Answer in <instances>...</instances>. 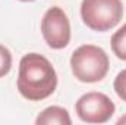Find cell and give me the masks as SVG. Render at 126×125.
<instances>
[{"label": "cell", "instance_id": "cell-10", "mask_svg": "<svg viewBox=\"0 0 126 125\" xmlns=\"http://www.w3.org/2000/svg\"><path fill=\"white\" fill-rule=\"evenodd\" d=\"M117 124H119V125H122V124H126V115L123 116V118H120V119L117 121Z\"/></svg>", "mask_w": 126, "mask_h": 125}, {"label": "cell", "instance_id": "cell-4", "mask_svg": "<svg viewBox=\"0 0 126 125\" xmlns=\"http://www.w3.org/2000/svg\"><path fill=\"white\" fill-rule=\"evenodd\" d=\"M116 106L104 93L91 91L81 96L75 104L78 118L87 124H104L114 115Z\"/></svg>", "mask_w": 126, "mask_h": 125}, {"label": "cell", "instance_id": "cell-2", "mask_svg": "<svg viewBox=\"0 0 126 125\" xmlns=\"http://www.w3.org/2000/svg\"><path fill=\"white\" fill-rule=\"evenodd\" d=\"M109 66L110 61L107 53L94 44H84L70 56L72 74L81 83L103 81L109 72Z\"/></svg>", "mask_w": 126, "mask_h": 125}, {"label": "cell", "instance_id": "cell-6", "mask_svg": "<svg viewBox=\"0 0 126 125\" xmlns=\"http://www.w3.org/2000/svg\"><path fill=\"white\" fill-rule=\"evenodd\" d=\"M35 124L37 125H70L72 124V119L69 116V112L60 107V106H50L47 109H44L35 119Z\"/></svg>", "mask_w": 126, "mask_h": 125}, {"label": "cell", "instance_id": "cell-5", "mask_svg": "<svg viewBox=\"0 0 126 125\" xmlns=\"http://www.w3.org/2000/svg\"><path fill=\"white\" fill-rule=\"evenodd\" d=\"M41 34L48 47L54 50L64 49L70 41V24L62 7H50L41 19Z\"/></svg>", "mask_w": 126, "mask_h": 125}, {"label": "cell", "instance_id": "cell-9", "mask_svg": "<svg viewBox=\"0 0 126 125\" xmlns=\"http://www.w3.org/2000/svg\"><path fill=\"white\" fill-rule=\"evenodd\" d=\"M113 87H114V91L119 96V99H122L123 102H126V69L120 71L116 78H114V83H113Z\"/></svg>", "mask_w": 126, "mask_h": 125}, {"label": "cell", "instance_id": "cell-1", "mask_svg": "<svg viewBox=\"0 0 126 125\" xmlns=\"http://www.w3.org/2000/svg\"><path fill=\"white\" fill-rule=\"evenodd\" d=\"M16 85L24 99L40 102L54 93L57 74L47 58L38 53H28L19 62Z\"/></svg>", "mask_w": 126, "mask_h": 125}, {"label": "cell", "instance_id": "cell-11", "mask_svg": "<svg viewBox=\"0 0 126 125\" xmlns=\"http://www.w3.org/2000/svg\"><path fill=\"white\" fill-rule=\"evenodd\" d=\"M19 1H34V0H19Z\"/></svg>", "mask_w": 126, "mask_h": 125}, {"label": "cell", "instance_id": "cell-8", "mask_svg": "<svg viewBox=\"0 0 126 125\" xmlns=\"http://www.w3.org/2000/svg\"><path fill=\"white\" fill-rule=\"evenodd\" d=\"M12 68V53L7 47L0 44V78L9 74Z\"/></svg>", "mask_w": 126, "mask_h": 125}, {"label": "cell", "instance_id": "cell-7", "mask_svg": "<svg viewBox=\"0 0 126 125\" xmlns=\"http://www.w3.org/2000/svg\"><path fill=\"white\" fill-rule=\"evenodd\" d=\"M110 43H111V50H113V53H114L119 59L126 61V24L113 34Z\"/></svg>", "mask_w": 126, "mask_h": 125}, {"label": "cell", "instance_id": "cell-3", "mask_svg": "<svg viewBox=\"0 0 126 125\" xmlns=\"http://www.w3.org/2000/svg\"><path fill=\"white\" fill-rule=\"evenodd\" d=\"M122 0H82L81 3V18L93 31H110L122 21Z\"/></svg>", "mask_w": 126, "mask_h": 125}]
</instances>
